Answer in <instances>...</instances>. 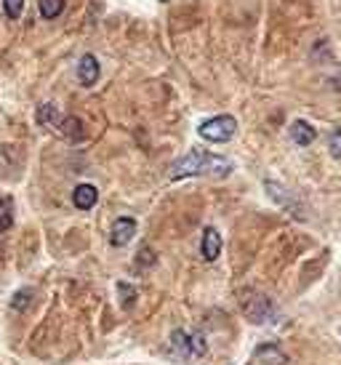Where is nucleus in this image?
<instances>
[{
	"label": "nucleus",
	"instance_id": "3",
	"mask_svg": "<svg viewBox=\"0 0 341 365\" xmlns=\"http://www.w3.org/2000/svg\"><path fill=\"white\" fill-rule=\"evenodd\" d=\"M240 307H243L245 317H248L251 323H267L269 317H272V301H269L264 293L243 291Z\"/></svg>",
	"mask_w": 341,
	"mask_h": 365
},
{
	"label": "nucleus",
	"instance_id": "13",
	"mask_svg": "<svg viewBox=\"0 0 341 365\" xmlns=\"http://www.w3.org/2000/svg\"><path fill=\"white\" fill-rule=\"evenodd\" d=\"M14 221V200L11 197H0V232H5Z\"/></svg>",
	"mask_w": 341,
	"mask_h": 365
},
{
	"label": "nucleus",
	"instance_id": "11",
	"mask_svg": "<svg viewBox=\"0 0 341 365\" xmlns=\"http://www.w3.org/2000/svg\"><path fill=\"white\" fill-rule=\"evenodd\" d=\"M170 349H173V352H179L181 357H192L190 333H184V331H173V333H170Z\"/></svg>",
	"mask_w": 341,
	"mask_h": 365
},
{
	"label": "nucleus",
	"instance_id": "5",
	"mask_svg": "<svg viewBox=\"0 0 341 365\" xmlns=\"http://www.w3.org/2000/svg\"><path fill=\"white\" fill-rule=\"evenodd\" d=\"M77 80H80V86H94L99 80V62L94 53H86L83 59H80V64H77Z\"/></svg>",
	"mask_w": 341,
	"mask_h": 365
},
{
	"label": "nucleus",
	"instance_id": "6",
	"mask_svg": "<svg viewBox=\"0 0 341 365\" xmlns=\"http://www.w3.org/2000/svg\"><path fill=\"white\" fill-rule=\"evenodd\" d=\"M200 251H203V259H205V262H216V259H219L221 235L214 227H208V229L203 232V245H200Z\"/></svg>",
	"mask_w": 341,
	"mask_h": 365
},
{
	"label": "nucleus",
	"instance_id": "10",
	"mask_svg": "<svg viewBox=\"0 0 341 365\" xmlns=\"http://www.w3.org/2000/svg\"><path fill=\"white\" fill-rule=\"evenodd\" d=\"M59 128H62V134H64L67 139H73V142H80V139L86 136V131H83V121H80V118H75V115L64 118V121L59 123Z\"/></svg>",
	"mask_w": 341,
	"mask_h": 365
},
{
	"label": "nucleus",
	"instance_id": "16",
	"mask_svg": "<svg viewBox=\"0 0 341 365\" xmlns=\"http://www.w3.org/2000/svg\"><path fill=\"white\" fill-rule=\"evenodd\" d=\"M3 8H5V14L11 19H19L22 11H25V0H3Z\"/></svg>",
	"mask_w": 341,
	"mask_h": 365
},
{
	"label": "nucleus",
	"instance_id": "7",
	"mask_svg": "<svg viewBox=\"0 0 341 365\" xmlns=\"http://www.w3.org/2000/svg\"><path fill=\"white\" fill-rule=\"evenodd\" d=\"M99 200V192L94 184H77L73 192V203L75 208H80V211H88V208H94Z\"/></svg>",
	"mask_w": 341,
	"mask_h": 365
},
{
	"label": "nucleus",
	"instance_id": "1",
	"mask_svg": "<svg viewBox=\"0 0 341 365\" xmlns=\"http://www.w3.org/2000/svg\"><path fill=\"white\" fill-rule=\"evenodd\" d=\"M232 163L219 155H208L203 149H192L176 163H170L168 179H184V176H229Z\"/></svg>",
	"mask_w": 341,
	"mask_h": 365
},
{
	"label": "nucleus",
	"instance_id": "4",
	"mask_svg": "<svg viewBox=\"0 0 341 365\" xmlns=\"http://www.w3.org/2000/svg\"><path fill=\"white\" fill-rule=\"evenodd\" d=\"M134 235H136V221L131 219V216H121V219L112 224L110 243L115 245V248H123V245H128L134 240Z\"/></svg>",
	"mask_w": 341,
	"mask_h": 365
},
{
	"label": "nucleus",
	"instance_id": "9",
	"mask_svg": "<svg viewBox=\"0 0 341 365\" xmlns=\"http://www.w3.org/2000/svg\"><path fill=\"white\" fill-rule=\"evenodd\" d=\"M256 360L264 365H286L288 363V357H286L277 347H272V344H264V347L256 349Z\"/></svg>",
	"mask_w": 341,
	"mask_h": 365
},
{
	"label": "nucleus",
	"instance_id": "2",
	"mask_svg": "<svg viewBox=\"0 0 341 365\" xmlns=\"http://www.w3.org/2000/svg\"><path fill=\"white\" fill-rule=\"evenodd\" d=\"M238 131V121L232 115H219V118H211V121L200 123L197 134L205 139V142H214V144H221V142H229Z\"/></svg>",
	"mask_w": 341,
	"mask_h": 365
},
{
	"label": "nucleus",
	"instance_id": "17",
	"mask_svg": "<svg viewBox=\"0 0 341 365\" xmlns=\"http://www.w3.org/2000/svg\"><path fill=\"white\" fill-rule=\"evenodd\" d=\"M118 291L123 293V307H131V304H134V299H136V288H134V286H128V283H118Z\"/></svg>",
	"mask_w": 341,
	"mask_h": 365
},
{
	"label": "nucleus",
	"instance_id": "15",
	"mask_svg": "<svg viewBox=\"0 0 341 365\" xmlns=\"http://www.w3.org/2000/svg\"><path fill=\"white\" fill-rule=\"evenodd\" d=\"M29 296H32V291H29V288L19 291L16 296H14V299H11V310H16V312H25L27 307L32 304V299H29Z\"/></svg>",
	"mask_w": 341,
	"mask_h": 365
},
{
	"label": "nucleus",
	"instance_id": "12",
	"mask_svg": "<svg viewBox=\"0 0 341 365\" xmlns=\"http://www.w3.org/2000/svg\"><path fill=\"white\" fill-rule=\"evenodd\" d=\"M38 123L40 125H56L59 121V110H56V104H40L38 107Z\"/></svg>",
	"mask_w": 341,
	"mask_h": 365
},
{
	"label": "nucleus",
	"instance_id": "8",
	"mask_svg": "<svg viewBox=\"0 0 341 365\" xmlns=\"http://www.w3.org/2000/svg\"><path fill=\"white\" fill-rule=\"evenodd\" d=\"M315 128L310 125L307 121H293L291 123V139H293V144H299V147H307V144H312L315 142Z\"/></svg>",
	"mask_w": 341,
	"mask_h": 365
},
{
	"label": "nucleus",
	"instance_id": "14",
	"mask_svg": "<svg viewBox=\"0 0 341 365\" xmlns=\"http://www.w3.org/2000/svg\"><path fill=\"white\" fill-rule=\"evenodd\" d=\"M64 11V0H40V14L43 19H56Z\"/></svg>",
	"mask_w": 341,
	"mask_h": 365
},
{
	"label": "nucleus",
	"instance_id": "18",
	"mask_svg": "<svg viewBox=\"0 0 341 365\" xmlns=\"http://www.w3.org/2000/svg\"><path fill=\"white\" fill-rule=\"evenodd\" d=\"M328 149H331V155H333V158H339L341 160V128H336V131L331 134V139H328Z\"/></svg>",
	"mask_w": 341,
	"mask_h": 365
}]
</instances>
